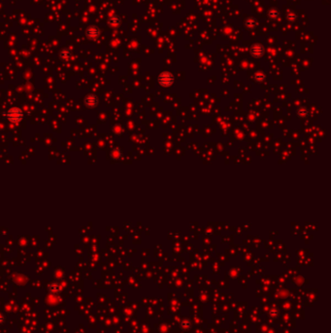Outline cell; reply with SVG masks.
I'll return each mask as SVG.
<instances>
[{
    "label": "cell",
    "instance_id": "obj_8",
    "mask_svg": "<svg viewBox=\"0 0 331 333\" xmlns=\"http://www.w3.org/2000/svg\"><path fill=\"white\" fill-rule=\"evenodd\" d=\"M255 80H257V81H258V82H260V81H263V80H265V75H264L263 73H260V72H258V73H256L255 74Z\"/></svg>",
    "mask_w": 331,
    "mask_h": 333
},
{
    "label": "cell",
    "instance_id": "obj_4",
    "mask_svg": "<svg viewBox=\"0 0 331 333\" xmlns=\"http://www.w3.org/2000/svg\"><path fill=\"white\" fill-rule=\"evenodd\" d=\"M264 54V48L260 44L253 45L251 48V55L254 57H260Z\"/></svg>",
    "mask_w": 331,
    "mask_h": 333
},
{
    "label": "cell",
    "instance_id": "obj_12",
    "mask_svg": "<svg viewBox=\"0 0 331 333\" xmlns=\"http://www.w3.org/2000/svg\"><path fill=\"white\" fill-rule=\"evenodd\" d=\"M5 321H6L5 317H3V316L0 315V324H3V323L5 322Z\"/></svg>",
    "mask_w": 331,
    "mask_h": 333
},
{
    "label": "cell",
    "instance_id": "obj_10",
    "mask_svg": "<svg viewBox=\"0 0 331 333\" xmlns=\"http://www.w3.org/2000/svg\"><path fill=\"white\" fill-rule=\"evenodd\" d=\"M112 152H114V153H116V156H114V159H115V160H117V159H119L120 157H121V151L120 150V149H113L112 150Z\"/></svg>",
    "mask_w": 331,
    "mask_h": 333
},
{
    "label": "cell",
    "instance_id": "obj_2",
    "mask_svg": "<svg viewBox=\"0 0 331 333\" xmlns=\"http://www.w3.org/2000/svg\"><path fill=\"white\" fill-rule=\"evenodd\" d=\"M174 82V76L170 72H163L158 76V83L163 87L171 86Z\"/></svg>",
    "mask_w": 331,
    "mask_h": 333
},
{
    "label": "cell",
    "instance_id": "obj_5",
    "mask_svg": "<svg viewBox=\"0 0 331 333\" xmlns=\"http://www.w3.org/2000/svg\"><path fill=\"white\" fill-rule=\"evenodd\" d=\"M256 25H257V23H256V21L254 19L249 18L245 21V26L247 28H249V30H253V28H254Z\"/></svg>",
    "mask_w": 331,
    "mask_h": 333
},
{
    "label": "cell",
    "instance_id": "obj_9",
    "mask_svg": "<svg viewBox=\"0 0 331 333\" xmlns=\"http://www.w3.org/2000/svg\"><path fill=\"white\" fill-rule=\"evenodd\" d=\"M286 19H288L289 20V21H290V23H292V21H296V19H297V16L295 15V14H294V13H289V15L288 16H286Z\"/></svg>",
    "mask_w": 331,
    "mask_h": 333
},
{
    "label": "cell",
    "instance_id": "obj_1",
    "mask_svg": "<svg viewBox=\"0 0 331 333\" xmlns=\"http://www.w3.org/2000/svg\"><path fill=\"white\" fill-rule=\"evenodd\" d=\"M4 116L12 123H20L24 118V112L19 107H12L4 113Z\"/></svg>",
    "mask_w": 331,
    "mask_h": 333
},
{
    "label": "cell",
    "instance_id": "obj_11",
    "mask_svg": "<svg viewBox=\"0 0 331 333\" xmlns=\"http://www.w3.org/2000/svg\"><path fill=\"white\" fill-rule=\"evenodd\" d=\"M189 325H190L189 321H185V322L183 321V322H181V326H182L183 328H188Z\"/></svg>",
    "mask_w": 331,
    "mask_h": 333
},
{
    "label": "cell",
    "instance_id": "obj_7",
    "mask_svg": "<svg viewBox=\"0 0 331 333\" xmlns=\"http://www.w3.org/2000/svg\"><path fill=\"white\" fill-rule=\"evenodd\" d=\"M49 290H50L51 292H54V291L58 292V291H60V285L56 284V283L51 284V285H49Z\"/></svg>",
    "mask_w": 331,
    "mask_h": 333
},
{
    "label": "cell",
    "instance_id": "obj_6",
    "mask_svg": "<svg viewBox=\"0 0 331 333\" xmlns=\"http://www.w3.org/2000/svg\"><path fill=\"white\" fill-rule=\"evenodd\" d=\"M268 17L272 20H276L279 17V11L277 9H271L268 12Z\"/></svg>",
    "mask_w": 331,
    "mask_h": 333
},
{
    "label": "cell",
    "instance_id": "obj_3",
    "mask_svg": "<svg viewBox=\"0 0 331 333\" xmlns=\"http://www.w3.org/2000/svg\"><path fill=\"white\" fill-rule=\"evenodd\" d=\"M84 103L86 107H90V108L96 107L98 104V98L96 96L93 95V94H89V95L85 98Z\"/></svg>",
    "mask_w": 331,
    "mask_h": 333
}]
</instances>
